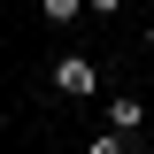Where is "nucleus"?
Here are the masks:
<instances>
[{
    "label": "nucleus",
    "mask_w": 154,
    "mask_h": 154,
    "mask_svg": "<svg viewBox=\"0 0 154 154\" xmlns=\"http://www.w3.org/2000/svg\"><path fill=\"white\" fill-rule=\"evenodd\" d=\"M146 54H154V16H146Z\"/></svg>",
    "instance_id": "423d86ee"
},
{
    "label": "nucleus",
    "mask_w": 154,
    "mask_h": 154,
    "mask_svg": "<svg viewBox=\"0 0 154 154\" xmlns=\"http://www.w3.org/2000/svg\"><path fill=\"white\" fill-rule=\"evenodd\" d=\"M85 8H93L100 23H108V16H123V0H85Z\"/></svg>",
    "instance_id": "39448f33"
},
{
    "label": "nucleus",
    "mask_w": 154,
    "mask_h": 154,
    "mask_svg": "<svg viewBox=\"0 0 154 154\" xmlns=\"http://www.w3.org/2000/svg\"><path fill=\"white\" fill-rule=\"evenodd\" d=\"M46 85H54L62 100H93V93H100V62H93V54H62L54 69H46Z\"/></svg>",
    "instance_id": "f257e3e1"
},
{
    "label": "nucleus",
    "mask_w": 154,
    "mask_h": 154,
    "mask_svg": "<svg viewBox=\"0 0 154 154\" xmlns=\"http://www.w3.org/2000/svg\"><path fill=\"white\" fill-rule=\"evenodd\" d=\"M108 131H123V139L146 131V100H139V93H116V100H108Z\"/></svg>",
    "instance_id": "f03ea898"
},
{
    "label": "nucleus",
    "mask_w": 154,
    "mask_h": 154,
    "mask_svg": "<svg viewBox=\"0 0 154 154\" xmlns=\"http://www.w3.org/2000/svg\"><path fill=\"white\" fill-rule=\"evenodd\" d=\"M85 154H131V146H123V131H100V139H85Z\"/></svg>",
    "instance_id": "20e7f679"
},
{
    "label": "nucleus",
    "mask_w": 154,
    "mask_h": 154,
    "mask_svg": "<svg viewBox=\"0 0 154 154\" xmlns=\"http://www.w3.org/2000/svg\"><path fill=\"white\" fill-rule=\"evenodd\" d=\"M77 16H93L85 0H38V23H54V31H69Z\"/></svg>",
    "instance_id": "7ed1b4c3"
}]
</instances>
